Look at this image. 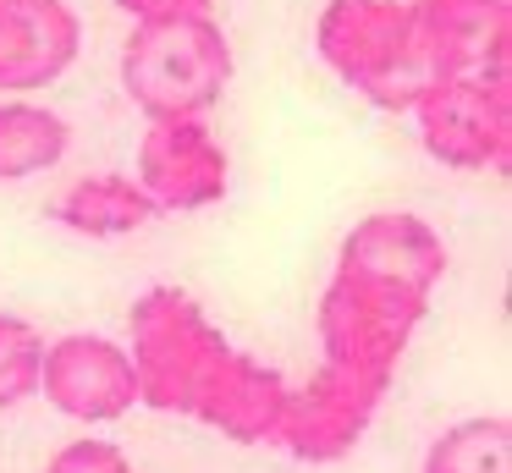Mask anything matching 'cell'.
<instances>
[{
	"mask_svg": "<svg viewBox=\"0 0 512 473\" xmlns=\"http://www.w3.org/2000/svg\"><path fill=\"white\" fill-rule=\"evenodd\" d=\"M232 72V39L210 11L133 22L122 39V88L144 121H204L226 99Z\"/></svg>",
	"mask_w": 512,
	"mask_h": 473,
	"instance_id": "1",
	"label": "cell"
},
{
	"mask_svg": "<svg viewBox=\"0 0 512 473\" xmlns=\"http://www.w3.org/2000/svg\"><path fill=\"white\" fill-rule=\"evenodd\" d=\"M232 352L226 330L204 314V303L182 286H149L127 308V358L138 380V407L171 418H193L199 391Z\"/></svg>",
	"mask_w": 512,
	"mask_h": 473,
	"instance_id": "2",
	"label": "cell"
},
{
	"mask_svg": "<svg viewBox=\"0 0 512 473\" xmlns=\"http://www.w3.org/2000/svg\"><path fill=\"white\" fill-rule=\"evenodd\" d=\"M314 50L353 94L380 110H413V99L435 83L413 0H325Z\"/></svg>",
	"mask_w": 512,
	"mask_h": 473,
	"instance_id": "3",
	"label": "cell"
},
{
	"mask_svg": "<svg viewBox=\"0 0 512 473\" xmlns=\"http://www.w3.org/2000/svg\"><path fill=\"white\" fill-rule=\"evenodd\" d=\"M424 319H430V297L353 270H331L314 325H320V352L331 369H353L391 385Z\"/></svg>",
	"mask_w": 512,
	"mask_h": 473,
	"instance_id": "4",
	"label": "cell"
},
{
	"mask_svg": "<svg viewBox=\"0 0 512 473\" xmlns=\"http://www.w3.org/2000/svg\"><path fill=\"white\" fill-rule=\"evenodd\" d=\"M408 116L430 160L452 165V171H507L512 77H441L413 99Z\"/></svg>",
	"mask_w": 512,
	"mask_h": 473,
	"instance_id": "5",
	"label": "cell"
},
{
	"mask_svg": "<svg viewBox=\"0 0 512 473\" xmlns=\"http://www.w3.org/2000/svg\"><path fill=\"white\" fill-rule=\"evenodd\" d=\"M386 391H391L386 380L320 363L303 385H287V402H281L270 446H281L292 462L331 468V462L353 457L358 440L375 429V413L386 402Z\"/></svg>",
	"mask_w": 512,
	"mask_h": 473,
	"instance_id": "6",
	"label": "cell"
},
{
	"mask_svg": "<svg viewBox=\"0 0 512 473\" xmlns=\"http://www.w3.org/2000/svg\"><path fill=\"white\" fill-rule=\"evenodd\" d=\"M133 182L160 215H199L232 193V154L210 132V121H149L138 138Z\"/></svg>",
	"mask_w": 512,
	"mask_h": 473,
	"instance_id": "7",
	"label": "cell"
},
{
	"mask_svg": "<svg viewBox=\"0 0 512 473\" xmlns=\"http://www.w3.org/2000/svg\"><path fill=\"white\" fill-rule=\"evenodd\" d=\"M39 396L72 424H116L138 407L133 358L122 341L72 330V336L45 341V369H39Z\"/></svg>",
	"mask_w": 512,
	"mask_h": 473,
	"instance_id": "8",
	"label": "cell"
},
{
	"mask_svg": "<svg viewBox=\"0 0 512 473\" xmlns=\"http://www.w3.org/2000/svg\"><path fill=\"white\" fill-rule=\"evenodd\" d=\"M419 39L441 77H512V0H413Z\"/></svg>",
	"mask_w": 512,
	"mask_h": 473,
	"instance_id": "9",
	"label": "cell"
},
{
	"mask_svg": "<svg viewBox=\"0 0 512 473\" xmlns=\"http://www.w3.org/2000/svg\"><path fill=\"white\" fill-rule=\"evenodd\" d=\"M336 270H353V275H369V281H391L402 292L435 297V286L446 275V242L413 209H375V215L353 220V231L342 237Z\"/></svg>",
	"mask_w": 512,
	"mask_h": 473,
	"instance_id": "10",
	"label": "cell"
},
{
	"mask_svg": "<svg viewBox=\"0 0 512 473\" xmlns=\"http://www.w3.org/2000/svg\"><path fill=\"white\" fill-rule=\"evenodd\" d=\"M83 50L72 0H0V94H45Z\"/></svg>",
	"mask_w": 512,
	"mask_h": 473,
	"instance_id": "11",
	"label": "cell"
},
{
	"mask_svg": "<svg viewBox=\"0 0 512 473\" xmlns=\"http://www.w3.org/2000/svg\"><path fill=\"white\" fill-rule=\"evenodd\" d=\"M281 402H287V374L232 347L221 358V369L210 374V385L199 391L193 418L204 429H215V435L237 440V446H270Z\"/></svg>",
	"mask_w": 512,
	"mask_h": 473,
	"instance_id": "12",
	"label": "cell"
},
{
	"mask_svg": "<svg viewBox=\"0 0 512 473\" xmlns=\"http://www.w3.org/2000/svg\"><path fill=\"white\" fill-rule=\"evenodd\" d=\"M160 209L149 204V193L133 182L127 171H94V176H78V182L61 193L56 204V220L78 237H94V242H116V237H133L155 220Z\"/></svg>",
	"mask_w": 512,
	"mask_h": 473,
	"instance_id": "13",
	"label": "cell"
},
{
	"mask_svg": "<svg viewBox=\"0 0 512 473\" xmlns=\"http://www.w3.org/2000/svg\"><path fill=\"white\" fill-rule=\"evenodd\" d=\"M72 149V127L61 110L39 99H0V182H34L56 171Z\"/></svg>",
	"mask_w": 512,
	"mask_h": 473,
	"instance_id": "14",
	"label": "cell"
},
{
	"mask_svg": "<svg viewBox=\"0 0 512 473\" xmlns=\"http://www.w3.org/2000/svg\"><path fill=\"white\" fill-rule=\"evenodd\" d=\"M419 473H512V418L474 413L430 440Z\"/></svg>",
	"mask_w": 512,
	"mask_h": 473,
	"instance_id": "15",
	"label": "cell"
},
{
	"mask_svg": "<svg viewBox=\"0 0 512 473\" xmlns=\"http://www.w3.org/2000/svg\"><path fill=\"white\" fill-rule=\"evenodd\" d=\"M39 369H45V330L23 314H0V413L39 396Z\"/></svg>",
	"mask_w": 512,
	"mask_h": 473,
	"instance_id": "16",
	"label": "cell"
},
{
	"mask_svg": "<svg viewBox=\"0 0 512 473\" xmlns=\"http://www.w3.org/2000/svg\"><path fill=\"white\" fill-rule=\"evenodd\" d=\"M45 473H138V468L127 462L122 446H111V440H100V435H83V440H67V446L45 462Z\"/></svg>",
	"mask_w": 512,
	"mask_h": 473,
	"instance_id": "17",
	"label": "cell"
},
{
	"mask_svg": "<svg viewBox=\"0 0 512 473\" xmlns=\"http://www.w3.org/2000/svg\"><path fill=\"white\" fill-rule=\"evenodd\" d=\"M133 22H160V17H199L215 0H116Z\"/></svg>",
	"mask_w": 512,
	"mask_h": 473,
	"instance_id": "18",
	"label": "cell"
}]
</instances>
